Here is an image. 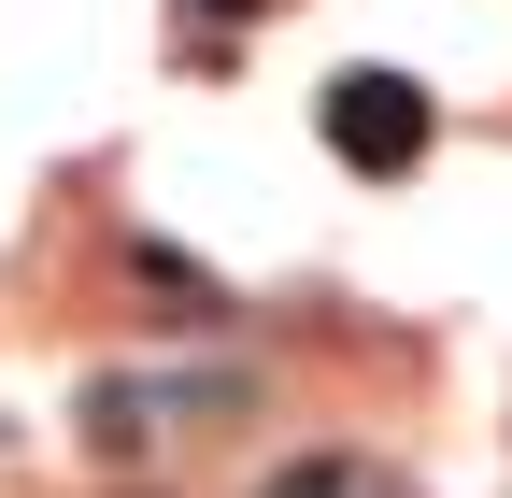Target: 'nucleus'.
<instances>
[{"label":"nucleus","mask_w":512,"mask_h":498,"mask_svg":"<svg viewBox=\"0 0 512 498\" xmlns=\"http://www.w3.org/2000/svg\"><path fill=\"white\" fill-rule=\"evenodd\" d=\"M313 129H328L342 171H384V185H399V171L427 157V86H413V72H328Z\"/></svg>","instance_id":"f257e3e1"},{"label":"nucleus","mask_w":512,"mask_h":498,"mask_svg":"<svg viewBox=\"0 0 512 498\" xmlns=\"http://www.w3.org/2000/svg\"><path fill=\"white\" fill-rule=\"evenodd\" d=\"M86 442L100 456H143L157 442V385H86Z\"/></svg>","instance_id":"7ed1b4c3"},{"label":"nucleus","mask_w":512,"mask_h":498,"mask_svg":"<svg viewBox=\"0 0 512 498\" xmlns=\"http://www.w3.org/2000/svg\"><path fill=\"white\" fill-rule=\"evenodd\" d=\"M256 498H413V484H399V470H370V456H285Z\"/></svg>","instance_id":"f03ea898"}]
</instances>
